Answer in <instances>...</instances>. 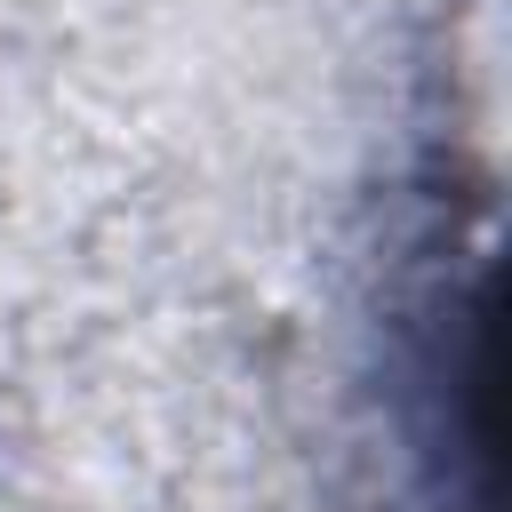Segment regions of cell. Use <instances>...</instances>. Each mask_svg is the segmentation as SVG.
<instances>
[{
	"mask_svg": "<svg viewBox=\"0 0 512 512\" xmlns=\"http://www.w3.org/2000/svg\"><path fill=\"white\" fill-rule=\"evenodd\" d=\"M440 256V248H432ZM408 448L424 464V512H488L496 456H488V264L448 280V256L416 288L408 312Z\"/></svg>",
	"mask_w": 512,
	"mask_h": 512,
	"instance_id": "cell-1",
	"label": "cell"
}]
</instances>
